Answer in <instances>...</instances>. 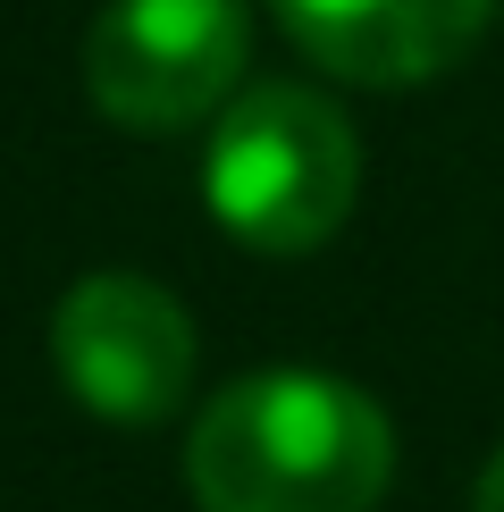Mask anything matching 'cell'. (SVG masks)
I'll use <instances>...</instances> for the list:
<instances>
[{
  "label": "cell",
  "mask_w": 504,
  "mask_h": 512,
  "mask_svg": "<svg viewBox=\"0 0 504 512\" xmlns=\"http://www.w3.org/2000/svg\"><path fill=\"white\" fill-rule=\"evenodd\" d=\"M395 479L387 412L320 370H261L202 403L185 487L202 512H370Z\"/></svg>",
  "instance_id": "cell-1"
},
{
  "label": "cell",
  "mask_w": 504,
  "mask_h": 512,
  "mask_svg": "<svg viewBox=\"0 0 504 512\" xmlns=\"http://www.w3.org/2000/svg\"><path fill=\"white\" fill-rule=\"evenodd\" d=\"M353 185H362L353 126L311 84H252V93H236L219 135H210V160H202L210 219L252 252L328 244L353 210Z\"/></svg>",
  "instance_id": "cell-2"
},
{
  "label": "cell",
  "mask_w": 504,
  "mask_h": 512,
  "mask_svg": "<svg viewBox=\"0 0 504 512\" xmlns=\"http://www.w3.org/2000/svg\"><path fill=\"white\" fill-rule=\"evenodd\" d=\"M252 9L244 0H110L84 34V84L101 118L135 135H177L244 84Z\"/></svg>",
  "instance_id": "cell-3"
},
{
  "label": "cell",
  "mask_w": 504,
  "mask_h": 512,
  "mask_svg": "<svg viewBox=\"0 0 504 512\" xmlns=\"http://www.w3.org/2000/svg\"><path fill=\"white\" fill-rule=\"evenodd\" d=\"M51 361L93 420L152 429L194 387V319L152 277L101 269L68 286V303L51 311Z\"/></svg>",
  "instance_id": "cell-4"
},
{
  "label": "cell",
  "mask_w": 504,
  "mask_h": 512,
  "mask_svg": "<svg viewBox=\"0 0 504 512\" xmlns=\"http://www.w3.org/2000/svg\"><path fill=\"white\" fill-rule=\"evenodd\" d=\"M294 51L345 84H429L488 34L496 0H269Z\"/></svg>",
  "instance_id": "cell-5"
},
{
  "label": "cell",
  "mask_w": 504,
  "mask_h": 512,
  "mask_svg": "<svg viewBox=\"0 0 504 512\" xmlns=\"http://www.w3.org/2000/svg\"><path fill=\"white\" fill-rule=\"evenodd\" d=\"M471 512H504V454L479 471V496H471Z\"/></svg>",
  "instance_id": "cell-6"
}]
</instances>
